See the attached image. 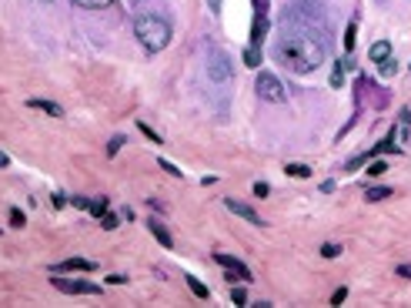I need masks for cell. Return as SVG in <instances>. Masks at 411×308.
I'll use <instances>...</instances> for the list:
<instances>
[{"instance_id":"1","label":"cell","mask_w":411,"mask_h":308,"mask_svg":"<svg viewBox=\"0 0 411 308\" xmlns=\"http://www.w3.org/2000/svg\"><path fill=\"white\" fill-rule=\"evenodd\" d=\"M324 54H328L324 37H321L308 20H301L298 14L284 17L281 34L274 37V44H271V57L278 60V64H284V67L294 71V74H314L321 64H324Z\"/></svg>"},{"instance_id":"2","label":"cell","mask_w":411,"mask_h":308,"mask_svg":"<svg viewBox=\"0 0 411 308\" xmlns=\"http://www.w3.org/2000/svg\"><path fill=\"white\" fill-rule=\"evenodd\" d=\"M134 37L141 40L147 51H164L174 37V27H170V20L164 14H137L134 17Z\"/></svg>"},{"instance_id":"3","label":"cell","mask_w":411,"mask_h":308,"mask_svg":"<svg viewBox=\"0 0 411 308\" xmlns=\"http://www.w3.org/2000/svg\"><path fill=\"white\" fill-rule=\"evenodd\" d=\"M254 91H258V97H261V101H267V104H284V101H288L284 84H281V80L271 74V71H261V74H258V80H254Z\"/></svg>"},{"instance_id":"4","label":"cell","mask_w":411,"mask_h":308,"mask_svg":"<svg viewBox=\"0 0 411 308\" xmlns=\"http://www.w3.org/2000/svg\"><path fill=\"white\" fill-rule=\"evenodd\" d=\"M234 77V64L227 57L224 51H211V57H207V80H214V84H227Z\"/></svg>"},{"instance_id":"5","label":"cell","mask_w":411,"mask_h":308,"mask_svg":"<svg viewBox=\"0 0 411 308\" xmlns=\"http://www.w3.org/2000/svg\"><path fill=\"white\" fill-rule=\"evenodd\" d=\"M57 291L64 295H100V285L94 282H84V278H50Z\"/></svg>"},{"instance_id":"6","label":"cell","mask_w":411,"mask_h":308,"mask_svg":"<svg viewBox=\"0 0 411 308\" xmlns=\"http://www.w3.org/2000/svg\"><path fill=\"white\" fill-rule=\"evenodd\" d=\"M224 208H227V211H234L238 218H244L247 225H258V228L264 225V221H261V214L254 211L251 205H244V201H238V198H224Z\"/></svg>"},{"instance_id":"7","label":"cell","mask_w":411,"mask_h":308,"mask_svg":"<svg viewBox=\"0 0 411 308\" xmlns=\"http://www.w3.org/2000/svg\"><path fill=\"white\" fill-rule=\"evenodd\" d=\"M214 261H218V265H221V268L234 271V275H238V278H241V282H251V268H247V265H244L241 258H234V255H224V251H218V255H214Z\"/></svg>"},{"instance_id":"8","label":"cell","mask_w":411,"mask_h":308,"mask_svg":"<svg viewBox=\"0 0 411 308\" xmlns=\"http://www.w3.org/2000/svg\"><path fill=\"white\" fill-rule=\"evenodd\" d=\"M50 271H54V275H64V271H97V265L87 261V258H67V261L50 265Z\"/></svg>"},{"instance_id":"9","label":"cell","mask_w":411,"mask_h":308,"mask_svg":"<svg viewBox=\"0 0 411 308\" xmlns=\"http://www.w3.org/2000/svg\"><path fill=\"white\" fill-rule=\"evenodd\" d=\"M27 107L44 111V114H50V117H64V107H60V104H54V101H44V97H30V101H27Z\"/></svg>"},{"instance_id":"10","label":"cell","mask_w":411,"mask_h":308,"mask_svg":"<svg viewBox=\"0 0 411 308\" xmlns=\"http://www.w3.org/2000/svg\"><path fill=\"white\" fill-rule=\"evenodd\" d=\"M391 57V40H378V44H371V51H368V60L371 64H381V60Z\"/></svg>"},{"instance_id":"11","label":"cell","mask_w":411,"mask_h":308,"mask_svg":"<svg viewBox=\"0 0 411 308\" xmlns=\"http://www.w3.org/2000/svg\"><path fill=\"white\" fill-rule=\"evenodd\" d=\"M150 234H154V238H157V241H161V245H164V248H174V238H170V231L164 228V225H161V221H154V218H150Z\"/></svg>"},{"instance_id":"12","label":"cell","mask_w":411,"mask_h":308,"mask_svg":"<svg viewBox=\"0 0 411 308\" xmlns=\"http://www.w3.org/2000/svg\"><path fill=\"white\" fill-rule=\"evenodd\" d=\"M184 278H187V288L194 291L197 298H204V302H207V298H211V291H207V285H204V282H201V278H194V275H184Z\"/></svg>"},{"instance_id":"13","label":"cell","mask_w":411,"mask_h":308,"mask_svg":"<svg viewBox=\"0 0 411 308\" xmlns=\"http://www.w3.org/2000/svg\"><path fill=\"white\" fill-rule=\"evenodd\" d=\"M391 188H385V184H381V188H368V191H364V201H371V205H374V201H385V198H391Z\"/></svg>"},{"instance_id":"14","label":"cell","mask_w":411,"mask_h":308,"mask_svg":"<svg viewBox=\"0 0 411 308\" xmlns=\"http://www.w3.org/2000/svg\"><path fill=\"white\" fill-rule=\"evenodd\" d=\"M394 137H398V131H394V128H391V134L385 137V141H381V144H378V148H374V151H368V154H364V157H374V154H385V151H394Z\"/></svg>"},{"instance_id":"15","label":"cell","mask_w":411,"mask_h":308,"mask_svg":"<svg viewBox=\"0 0 411 308\" xmlns=\"http://www.w3.org/2000/svg\"><path fill=\"white\" fill-rule=\"evenodd\" d=\"M107 208H111V201H107V198H91V205H87V211H91L94 218L107 214Z\"/></svg>"},{"instance_id":"16","label":"cell","mask_w":411,"mask_h":308,"mask_svg":"<svg viewBox=\"0 0 411 308\" xmlns=\"http://www.w3.org/2000/svg\"><path fill=\"white\" fill-rule=\"evenodd\" d=\"M244 64H247V67H261V47H251V44H247V51H244Z\"/></svg>"},{"instance_id":"17","label":"cell","mask_w":411,"mask_h":308,"mask_svg":"<svg viewBox=\"0 0 411 308\" xmlns=\"http://www.w3.org/2000/svg\"><path fill=\"white\" fill-rule=\"evenodd\" d=\"M74 7H84V10H100V7H111L114 0H71Z\"/></svg>"},{"instance_id":"18","label":"cell","mask_w":411,"mask_h":308,"mask_svg":"<svg viewBox=\"0 0 411 308\" xmlns=\"http://www.w3.org/2000/svg\"><path fill=\"white\" fill-rule=\"evenodd\" d=\"M127 144V137L124 134H114L111 141H107V157H114V154H121V148Z\"/></svg>"},{"instance_id":"19","label":"cell","mask_w":411,"mask_h":308,"mask_svg":"<svg viewBox=\"0 0 411 308\" xmlns=\"http://www.w3.org/2000/svg\"><path fill=\"white\" fill-rule=\"evenodd\" d=\"M284 171L291 174V178H311V168H308V164H284Z\"/></svg>"},{"instance_id":"20","label":"cell","mask_w":411,"mask_h":308,"mask_svg":"<svg viewBox=\"0 0 411 308\" xmlns=\"http://www.w3.org/2000/svg\"><path fill=\"white\" fill-rule=\"evenodd\" d=\"M355 37H358V20L348 24V30H344V51H351L355 47Z\"/></svg>"},{"instance_id":"21","label":"cell","mask_w":411,"mask_h":308,"mask_svg":"<svg viewBox=\"0 0 411 308\" xmlns=\"http://www.w3.org/2000/svg\"><path fill=\"white\" fill-rule=\"evenodd\" d=\"M137 131H141V134L147 137L150 144H161V134H157V131H154V128H147V124H144V121H137Z\"/></svg>"},{"instance_id":"22","label":"cell","mask_w":411,"mask_h":308,"mask_svg":"<svg viewBox=\"0 0 411 308\" xmlns=\"http://www.w3.org/2000/svg\"><path fill=\"white\" fill-rule=\"evenodd\" d=\"M117 225H121V214H111V211L100 214V228H104V231H114Z\"/></svg>"},{"instance_id":"23","label":"cell","mask_w":411,"mask_h":308,"mask_svg":"<svg viewBox=\"0 0 411 308\" xmlns=\"http://www.w3.org/2000/svg\"><path fill=\"white\" fill-rule=\"evenodd\" d=\"M341 245H335V241H324V245H321V258H338V255H341Z\"/></svg>"},{"instance_id":"24","label":"cell","mask_w":411,"mask_h":308,"mask_svg":"<svg viewBox=\"0 0 411 308\" xmlns=\"http://www.w3.org/2000/svg\"><path fill=\"white\" fill-rule=\"evenodd\" d=\"M231 302H234V305H247V291H244V285H234V288H231Z\"/></svg>"},{"instance_id":"25","label":"cell","mask_w":411,"mask_h":308,"mask_svg":"<svg viewBox=\"0 0 411 308\" xmlns=\"http://www.w3.org/2000/svg\"><path fill=\"white\" fill-rule=\"evenodd\" d=\"M341 84H344V64L338 60L335 71H331V87H341Z\"/></svg>"},{"instance_id":"26","label":"cell","mask_w":411,"mask_h":308,"mask_svg":"<svg viewBox=\"0 0 411 308\" xmlns=\"http://www.w3.org/2000/svg\"><path fill=\"white\" fill-rule=\"evenodd\" d=\"M398 74V60L388 57V60H381V77H394Z\"/></svg>"},{"instance_id":"27","label":"cell","mask_w":411,"mask_h":308,"mask_svg":"<svg viewBox=\"0 0 411 308\" xmlns=\"http://www.w3.org/2000/svg\"><path fill=\"white\" fill-rule=\"evenodd\" d=\"M157 164H161V171H168L170 178H181V174H184V171H181V168H177V164H170L168 157H161V161H157Z\"/></svg>"},{"instance_id":"28","label":"cell","mask_w":411,"mask_h":308,"mask_svg":"<svg viewBox=\"0 0 411 308\" xmlns=\"http://www.w3.org/2000/svg\"><path fill=\"white\" fill-rule=\"evenodd\" d=\"M385 171H388V164H385V161H371V164H368V174H371V178H381Z\"/></svg>"},{"instance_id":"29","label":"cell","mask_w":411,"mask_h":308,"mask_svg":"<svg viewBox=\"0 0 411 308\" xmlns=\"http://www.w3.org/2000/svg\"><path fill=\"white\" fill-rule=\"evenodd\" d=\"M10 225H14V228H24V225H27V218H24L20 208H10Z\"/></svg>"},{"instance_id":"30","label":"cell","mask_w":411,"mask_h":308,"mask_svg":"<svg viewBox=\"0 0 411 308\" xmlns=\"http://www.w3.org/2000/svg\"><path fill=\"white\" fill-rule=\"evenodd\" d=\"M271 194V184L267 181H254V198H267Z\"/></svg>"},{"instance_id":"31","label":"cell","mask_w":411,"mask_h":308,"mask_svg":"<svg viewBox=\"0 0 411 308\" xmlns=\"http://www.w3.org/2000/svg\"><path fill=\"white\" fill-rule=\"evenodd\" d=\"M344 298H348V288H344V285H341V288H338L335 295H331V305H341V302H344Z\"/></svg>"},{"instance_id":"32","label":"cell","mask_w":411,"mask_h":308,"mask_svg":"<svg viewBox=\"0 0 411 308\" xmlns=\"http://www.w3.org/2000/svg\"><path fill=\"white\" fill-rule=\"evenodd\" d=\"M71 205H74V208H84V211H87V205H91V198H80V194H74V198H71Z\"/></svg>"},{"instance_id":"33","label":"cell","mask_w":411,"mask_h":308,"mask_svg":"<svg viewBox=\"0 0 411 308\" xmlns=\"http://www.w3.org/2000/svg\"><path fill=\"white\" fill-rule=\"evenodd\" d=\"M394 275H398V278H408V282H411V265H398V268H394Z\"/></svg>"},{"instance_id":"34","label":"cell","mask_w":411,"mask_h":308,"mask_svg":"<svg viewBox=\"0 0 411 308\" xmlns=\"http://www.w3.org/2000/svg\"><path fill=\"white\" fill-rule=\"evenodd\" d=\"M107 282H111V285H124V282H127V275H107Z\"/></svg>"},{"instance_id":"35","label":"cell","mask_w":411,"mask_h":308,"mask_svg":"<svg viewBox=\"0 0 411 308\" xmlns=\"http://www.w3.org/2000/svg\"><path fill=\"white\" fill-rule=\"evenodd\" d=\"M67 201H71V198H67V194H54V208H64V205H67Z\"/></svg>"},{"instance_id":"36","label":"cell","mask_w":411,"mask_h":308,"mask_svg":"<svg viewBox=\"0 0 411 308\" xmlns=\"http://www.w3.org/2000/svg\"><path fill=\"white\" fill-rule=\"evenodd\" d=\"M254 10H258V14H267V0H254Z\"/></svg>"},{"instance_id":"37","label":"cell","mask_w":411,"mask_h":308,"mask_svg":"<svg viewBox=\"0 0 411 308\" xmlns=\"http://www.w3.org/2000/svg\"><path fill=\"white\" fill-rule=\"evenodd\" d=\"M401 121H405V124L411 128V107H405V111H401Z\"/></svg>"},{"instance_id":"38","label":"cell","mask_w":411,"mask_h":308,"mask_svg":"<svg viewBox=\"0 0 411 308\" xmlns=\"http://www.w3.org/2000/svg\"><path fill=\"white\" fill-rule=\"evenodd\" d=\"M207 7H211V10L218 14V10H221V0H207Z\"/></svg>"},{"instance_id":"39","label":"cell","mask_w":411,"mask_h":308,"mask_svg":"<svg viewBox=\"0 0 411 308\" xmlns=\"http://www.w3.org/2000/svg\"><path fill=\"white\" fill-rule=\"evenodd\" d=\"M7 164H10V157H7V154L0 151V168H7Z\"/></svg>"},{"instance_id":"40","label":"cell","mask_w":411,"mask_h":308,"mask_svg":"<svg viewBox=\"0 0 411 308\" xmlns=\"http://www.w3.org/2000/svg\"><path fill=\"white\" fill-rule=\"evenodd\" d=\"M408 137H411V134H408Z\"/></svg>"}]
</instances>
